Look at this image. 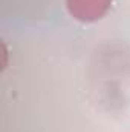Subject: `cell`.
I'll use <instances>...</instances> for the list:
<instances>
[{
    "label": "cell",
    "instance_id": "6da1fadb",
    "mask_svg": "<svg viewBox=\"0 0 130 132\" xmlns=\"http://www.w3.org/2000/svg\"><path fill=\"white\" fill-rule=\"evenodd\" d=\"M72 17L81 22L99 20L110 8L112 0H66Z\"/></svg>",
    "mask_w": 130,
    "mask_h": 132
}]
</instances>
